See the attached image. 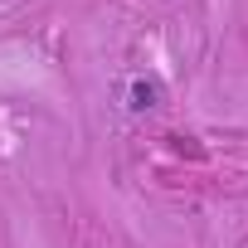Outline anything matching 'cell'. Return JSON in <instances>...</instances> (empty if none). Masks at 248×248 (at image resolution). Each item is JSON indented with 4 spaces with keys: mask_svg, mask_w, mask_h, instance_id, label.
<instances>
[{
    "mask_svg": "<svg viewBox=\"0 0 248 248\" xmlns=\"http://www.w3.org/2000/svg\"><path fill=\"white\" fill-rule=\"evenodd\" d=\"M156 102H161V88H156L151 78H137V83H132V107L146 112V107H156Z\"/></svg>",
    "mask_w": 248,
    "mask_h": 248,
    "instance_id": "obj_1",
    "label": "cell"
}]
</instances>
